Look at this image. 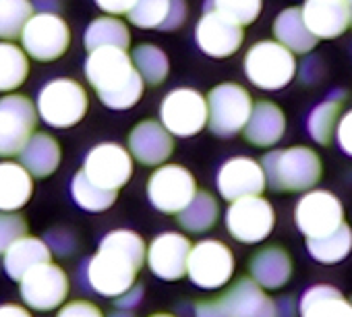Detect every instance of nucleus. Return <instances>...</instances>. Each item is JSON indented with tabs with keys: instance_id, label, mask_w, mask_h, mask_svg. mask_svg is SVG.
Listing matches in <instances>:
<instances>
[{
	"instance_id": "f704fd0d",
	"label": "nucleus",
	"mask_w": 352,
	"mask_h": 317,
	"mask_svg": "<svg viewBox=\"0 0 352 317\" xmlns=\"http://www.w3.org/2000/svg\"><path fill=\"white\" fill-rule=\"evenodd\" d=\"M307 249L311 253L313 259H317L319 263L331 265L342 261L350 249H352V230L350 226L344 222L338 230H333L327 237L321 239H307Z\"/></svg>"
},
{
	"instance_id": "ddd939ff",
	"label": "nucleus",
	"mask_w": 352,
	"mask_h": 317,
	"mask_svg": "<svg viewBox=\"0 0 352 317\" xmlns=\"http://www.w3.org/2000/svg\"><path fill=\"white\" fill-rule=\"evenodd\" d=\"M81 171L100 189L118 193L133 177V155L118 143H98L87 151Z\"/></svg>"
},
{
	"instance_id": "c85d7f7f",
	"label": "nucleus",
	"mask_w": 352,
	"mask_h": 317,
	"mask_svg": "<svg viewBox=\"0 0 352 317\" xmlns=\"http://www.w3.org/2000/svg\"><path fill=\"white\" fill-rule=\"evenodd\" d=\"M300 317H352V300L329 284H317L302 294Z\"/></svg>"
},
{
	"instance_id": "a211bd4d",
	"label": "nucleus",
	"mask_w": 352,
	"mask_h": 317,
	"mask_svg": "<svg viewBox=\"0 0 352 317\" xmlns=\"http://www.w3.org/2000/svg\"><path fill=\"white\" fill-rule=\"evenodd\" d=\"M243 25L222 17L220 13L206 11L195 25V42L199 50L212 58H228L243 46Z\"/></svg>"
},
{
	"instance_id": "473e14b6",
	"label": "nucleus",
	"mask_w": 352,
	"mask_h": 317,
	"mask_svg": "<svg viewBox=\"0 0 352 317\" xmlns=\"http://www.w3.org/2000/svg\"><path fill=\"white\" fill-rule=\"evenodd\" d=\"M218 218H220L218 199L208 191H199L195 199L176 216V220H179V224L187 232H208L210 228L216 226Z\"/></svg>"
},
{
	"instance_id": "4c0bfd02",
	"label": "nucleus",
	"mask_w": 352,
	"mask_h": 317,
	"mask_svg": "<svg viewBox=\"0 0 352 317\" xmlns=\"http://www.w3.org/2000/svg\"><path fill=\"white\" fill-rule=\"evenodd\" d=\"M263 9V0H208L206 11L220 13L239 25H251L259 19Z\"/></svg>"
},
{
	"instance_id": "f03ea898",
	"label": "nucleus",
	"mask_w": 352,
	"mask_h": 317,
	"mask_svg": "<svg viewBox=\"0 0 352 317\" xmlns=\"http://www.w3.org/2000/svg\"><path fill=\"white\" fill-rule=\"evenodd\" d=\"M85 79L100 102L116 112L133 108L145 89V81L122 48H98L85 58Z\"/></svg>"
},
{
	"instance_id": "1a4fd4ad",
	"label": "nucleus",
	"mask_w": 352,
	"mask_h": 317,
	"mask_svg": "<svg viewBox=\"0 0 352 317\" xmlns=\"http://www.w3.org/2000/svg\"><path fill=\"white\" fill-rule=\"evenodd\" d=\"M208 98L193 87H176L160 104V122L176 137H193L208 127Z\"/></svg>"
},
{
	"instance_id": "2f4dec72",
	"label": "nucleus",
	"mask_w": 352,
	"mask_h": 317,
	"mask_svg": "<svg viewBox=\"0 0 352 317\" xmlns=\"http://www.w3.org/2000/svg\"><path fill=\"white\" fill-rule=\"evenodd\" d=\"M342 102H344V96L340 94H331L325 102L317 104L311 114H309V120H307V129H309V135L315 143L319 145H329L336 131H338V124H340V112H342Z\"/></svg>"
},
{
	"instance_id": "58836bf2",
	"label": "nucleus",
	"mask_w": 352,
	"mask_h": 317,
	"mask_svg": "<svg viewBox=\"0 0 352 317\" xmlns=\"http://www.w3.org/2000/svg\"><path fill=\"white\" fill-rule=\"evenodd\" d=\"M28 220L19 212H0V255H5L19 239L28 237Z\"/></svg>"
},
{
	"instance_id": "cd10ccee",
	"label": "nucleus",
	"mask_w": 352,
	"mask_h": 317,
	"mask_svg": "<svg viewBox=\"0 0 352 317\" xmlns=\"http://www.w3.org/2000/svg\"><path fill=\"white\" fill-rule=\"evenodd\" d=\"M274 38L278 44L288 48L292 54H307L317 46V38L309 32L302 9L300 7H288L284 9L276 21H274Z\"/></svg>"
},
{
	"instance_id": "8fccbe9b",
	"label": "nucleus",
	"mask_w": 352,
	"mask_h": 317,
	"mask_svg": "<svg viewBox=\"0 0 352 317\" xmlns=\"http://www.w3.org/2000/svg\"><path fill=\"white\" fill-rule=\"evenodd\" d=\"M149 317H176V315H172V313H153Z\"/></svg>"
},
{
	"instance_id": "2eb2a0df",
	"label": "nucleus",
	"mask_w": 352,
	"mask_h": 317,
	"mask_svg": "<svg viewBox=\"0 0 352 317\" xmlns=\"http://www.w3.org/2000/svg\"><path fill=\"white\" fill-rule=\"evenodd\" d=\"M294 222L307 239H321L344 224V208L333 193L313 189L298 199Z\"/></svg>"
},
{
	"instance_id": "20e7f679",
	"label": "nucleus",
	"mask_w": 352,
	"mask_h": 317,
	"mask_svg": "<svg viewBox=\"0 0 352 317\" xmlns=\"http://www.w3.org/2000/svg\"><path fill=\"white\" fill-rule=\"evenodd\" d=\"M40 118L52 129H71L79 124L89 108V96L85 87L69 77L48 81L36 100Z\"/></svg>"
},
{
	"instance_id": "f8f14e48",
	"label": "nucleus",
	"mask_w": 352,
	"mask_h": 317,
	"mask_svg": "<svg viewBox=\"0 0 352 317\" xmlns=\"http://www.w3.org/2000/svg\"><path fill=\"white\" fill-rule=\"evenodd\" d=\"M234 265V255L228 245L218 239H206L193 245L187 276L204 290H218L230 282Z\"/></svg>"
},
{
	"instance_id": "5701e85b",
	"label": "nucleus",
	"mask_w": 352,
	"mask_h": 317,
	"mask_svg": "<svg viewBox=\"0 0 352 317\" xmlns=\"http://www.w3.org/2000/svg\"><path fill=\"white\" fill-rule=\"evenodd\" d=\"M251 278L263 290H278L282 288L292 276V259L288 251L278 245H270L259 249L249 261Z\"/></svg>"
},
{
	"instance_id": "6e6552de",
	"label": "nucleus",
	"mask_w": 352,
	"mask_h": 317,
	"mask_svg": "<svg viewBox=\"0 0 352 317\" xmlns=\"http://www.w3.org/2000/svg\"><path fill=\"white\" fill-rule=\"evenodd\" d=\"M195 177L181 164L157 166L147 181L149 204L162 214L179 216L197 195Z\"/></svg>"
},
{
	"instance_id": "37998d69",
	"label": "nucleus",
	"mask_w": 352,
	"mask_h": 317,
	"mask_svg": "<svg viewBox=\"0 0 352 317\" xmlns=\"http://www.w3.org/2000/svg\"><path fill=\"white\" fill-rule=\"evenodd\" d=\"M96 7L110 15V17H120V15H129L135 7L137 0H94Z\"/></svg>"
},
{
	"instance_id": "ea45409f",
	"label": "nucleus",
	"mask_w": 352,
	"mask_h": 317,
	"mask_svg": "<svg viewBox=\"0 0 352 317\" xmlns=\"http://www.w3.org/2000/svg\"><path fill=\"white\" fill-rule=\"evenodd\" d=\"M44 241H46V245L50 247L52 255H58V257H69V255H73V253L77 251V247H79V241H77L75 232L69 230V228H60V226L48 230L46 237H44Z\"/></svg>"
},
{
	"instance_id": "c756f323",
	"label": "nucleus",
	"mask_w": 352,
	"mask_h": 317,
	"mask_svg": "<svg viewBox=\"0 0 352 317\" xmlns=\"http://www.w3.org/2000/svg\"><path fill=\"white\" fill-rule=\"evenodd\" d=\"M83 44L87 52H94L98 48H122L129 50L131 46V32L120 17L102 15L94 19L83 36Z\"/></svg>"
},
{
	"instance_id": "dca6fc26",
	"label": "nucleus",
	"mask_w": 352,
	"mask_h": 317,
	"mask_svg": "<svg viewBox=\"0 0 352 317\" xmlns=\"http://www.w3.org/2000/svg\"><path fill=\"white\" fill-rule=\"evenodd\" d=\"M218 191L226 201H239L245 197H257L265 191L267 181L261 162L247 155L230 157L222 164L216 179Z\"/></svg>"
},
{
	"instance_id": "79ce46f5",
	"label": "nucleus",
	"mask_w": 352,
	"mask_h": 317,
	"mask_svg": "<svg viewBox=\"0 0 352 317\" xmlns=\"http://www.w3.org/2000/svg\"><path fill=\"white\" fill-rule=\"evenodd\" d=\"M336 139L340 149L352 157V110H348L346 114H342L338 131H336Z\"/></svg>"
},
{
	"instance_id": "603ef678",
	"label": "nucleus",
	"mask_w": 352,
	"mask_h": 317,
	"mask_svg": "<svg viewBox=\"0 0 352 317\" xmlns=\"http://www.w3.org/2000/svg\"><path fill=\"white\" fill-rule=\"evenodd\" d=\"M0 265H3V259H0Z\"/></svg>"
},
{
	"instance_id": "a878e982",
	"label": "nucleus",
	"mask_w": 352,
	"mask_h": 317,
	"mask_svg": "<svg viewBox=\"0 0 352 317\" xmlns=\"http://www.w3.org/2000/svg\"><path fill=\"white\" fill-rule=\"evenodd\" d=\"M34 195V177L21 162H0V212H19Z\"/></svg>"
},
{
	"instance_id": "bb28decb",
	"label": "nucleus",
	"mask_w": 352,
	"mask_h": 317,
	"mask_svg": "<svg viewBox=\"0 0 352 317\" xmlns=\"http://www.w3.org/2000/svg\"><path fill=\"white\" fill-rule=\"evenodd\" d=\"M50 261H52V251L46 245V241L40 237L28 234V237L19 239L3 255V270L7 272V276L11 280L21 282L28 272H32L34 267H38L42 263H50Z\"/></svg>"
},
{
	"instance_id": "e433bc0d",
	"label": "nucleus",
	"mask_w": 352,
	"mask_h": 317,
	"mask_svg": "<svg viewBox=\"0 0 352 317\" xmlns=\"http://www.w3.org/2000/svg\"><path fill=\"white\" fill-rule=\"evenodd\" d=\"M34 15L36 9L32 0H0V42L21 40Z\"/></svg>"
},
{
	"instance_id": "aec40b11",
	"label": "nucleus",
	"mask_w": 352,
	"mask_h": 317,
	"mask_svg": "<svg viewBox=\"0 0 352 317\" xmlns=\"http://www.w3.org/2000/svg\"><path fill=\"white\" fill-rule=\"evenodd\" d=\"M187 15L185 0H137L126 17L139 30L174 32L187 21Z\"/></svg>"
},
{
	"instance_id": "7c9ffc66",
	"label": "nucleus",
	"mask_w": 352,
	"mask_h": 317,
	"mask_svg": "<svg viewBox=\"0 0 352 317\" xmlns=\"http://www.w3.org/2000/svg\"><path fill=\"white\" fill-rule=\"evenodd\" d=\"M30 77L28 52L13 44L0 42V94H15Z\"/></svg>"
},
{
	"instance_id": "09e8293b",
	"label": "nucleus",
	"mask_w": 352,
	"mask_h": 317,
	"mask_svg": "<svg viewBox=\"0 0 352 317\" xmlns=\"http://www.w3.org/2000/svg\"><path fill=\"white\" fill-rule=\"evenodd\" d=\"M110 317H135V315H133L131 311H120V309H118V311L110 313Z\"/></svg>"
},
{
	"instance_id": "4468645a",
	"label": "nucleus",
	"mask_w": 352,
	"mask_h": 317,
	"mask_svg": "<svg viewBox=\"0 0 352 317\" xmlns=\"http://www.w3.org/2000/svg\"><path fill=\"white\" fill-rule=\"evenodd\" d=\"M276 224V212L272 204L257 195L232 201L226 210L228 234L243 245H257L265 241Z\"/></svg>"
},
{
	"instance_id": "f257e3e1",
	"label": "nucleus",
	"mask_w": 352,
	"mask_h": 317,
	"mask_svg": "<svg viewBox=\"0 0 352 317\" xmlns=\"http://www.w3.org/2000/svg\"><path fill=\"white\" fill-rule=\"evenodd\" d=\"M147 263L145 241L126 228L108 232L85 265V278L94 292L106 298H118L137 282V274Z\"/></svg>"
},
{
	"instance_id": "c03bdc74",
	"label": "nucleus",
	"mask_w": 352,
	"mask_h": 317,
	"mask_svg": "<svg viewBox=\"0 0 352 317\" xmlns=\"http://www.w3.org/2000/svg\"><path fill=\"white\" fill-rule=\"evenodd\" d=\"M195 317H230L222 298H210L195 305Z\"/></svg>"
},
{
	"instance_id": "c9c22d12",
	"label": "nucleus",
	"mask_w": 352,
	"mask_h": 317,
	"mask_svg": "<svg viewBox=\"0 0 352 317\" xmlns=\"http://www.w3.org/2000/svg\"><path fill=\"white\" fill-rule=\"evenodd\" d=\"M71 195H73V201L89 212V214H102L106 210H110L118 197V193L114 191H106V189H100L98 185H94L85 175L83 171H79L73 181H71Z\"/></svg>"
},
{
	"instance_id": "0eeeda50",
	"label": "nucleus",
	"mask_w": 352,
	"mask_h": 317,
	"mask_svg": "<svg viewBox=\"0 0 352 317\" xmlns=\"http://www.w3.org/2000/svg\"><path fill=\"white\" fill-rule=\"evenodd\" d=\"M251 94L239 83H220L208 94V127L218 137H234L245 131L253 112Z\"/></svg>"
},
{
	"instance_id": "393cba45",
	"label": "nucleus",
	"mask_w": 352,
	"mask_h": 317,
	"mask_svg": "<svg viewBox=\"0 0 352 317\" xmlns=\"http://www.w3.org/2000/svg\"><path fill=\"white\" fill-rule=\"evenodd\" d=\"M19 162L30 171L34 179H48L58 171L63 162L60 143L50 133L38 131L19 153Z\"/></svg>"
},
{
	"instance_id": "4be33fe9",
	"label": "nucleus",
	"mask_w": 352,
	"mask_h": 317,
	"mask_svg": "<svg viewBox=\"0 0 352 317\" xmlns=\"http://www.w3.org/2000/svg\"><path fill=\"white\" fill-rule=\"evenodd\" d=\"M220 298L230 317H278L276 303L253 278L236 280Z\"/></svg>"
},
{
	"instance_id": "a18cd8bd",
	"label": "nucleus",
	"mask_w": 352,
	"mask_h": 317,
	"mask_svg": "<svg viewBox=\"0 0 352 317\" xmlns=\"http://www.w3.org/2000/svg\"><path fill=\"white\" fill-rule=\"evenodd\" d=\"M143 286L141 284H135L131 290H126L122 296H118L116 298V307L120 309V311H131V309H135L139 303H141V298H143Z\"/></svg>"
},
{
	"instance_id": "7ed1b4c3",
	"label": "nucleus",
	"mask_w": 352,
	"mask_h": 317,
	"mask_svg": "<svg viewBox=\"0 0 352 317\" xmlns=\"http://www.w3.org/2000/svg\"><path fill=\"white\" fill-rule=\"evenodd\" d=\"M267 187L274 191L300 193L313 191L323 175L321 157L307 145H294L286 149L267 151L261 157Z\"/></svg>"
},
{
	"instance_id": "de8ad7c7",
	"label": "nucleus",
	"mask_w": 352,
	"mask_h": 317,
	"mask_svg": "<svg viewBox=\"0 0 352 317\" xmlns=\"http://www.w3.org/2000/svg\"><path fill=\"white\" fill-rule=\"evenodd\" d=\"M34 3V9L36 13H60L63 9V3L60 0H32Z\"/></svg>"
},
{
	"instance_id": "9d476101",
	"label": "nucleus",
	"mask_w": 352,
	"mask_h": 317,
	"mask_svg": "<svg viewBox=\"0 0 352 317\" xmlns=\"http://www.w3.org/2000/svg\"><path fill=\"white\" fill-rule=\"evenodd\" d=\"M71 46V28L56 13H36L21 34V48L38 63H54Z\"/></svg>"
},
{
	"instance_id": "412c9836",
	"label": "nucleus",
	"mask_w": 352,
	"mask_h": 317,
	"mask_svg": "<svg viewBox=\"0 0 352 317\" xmlns=\"http://www.w3.org/2000/svg\"><path fill=\"white\" fill-rule=\"evenodd\" d=\"M302 19L317 40L340 38L350 28L348 0H305Z\"/></svg>"
},
{
	"instance_id": "72a5a7b5",
	"label": "nucleus",
	"mask_w": 352,
	"mask_h": 317,
	"mask_svg": "<svg viewBox=\"0 0 352 317\" xmlns=\"http://www.w3.org/2000/svg\"><path fill=\"white\" fill-rule=\"evenodd\" d=\"M131 58H133L135 69L143 77L145 85H162L166 81V77L170 73V61L160 46L143 42L139 46H135Z\"/></svg>"
},
{
	"instance_id": "3c124183",
	"label": "nucleus",
	"mask_w": 352,
	"mask_h": 317,
	"mask_svg": "<svg viewBox=\"0 0 352 317\" xmlns=\"http://www.w3.org/2000/svg\"><path fill=\"white\" fill-rule=\"evenodd\" d=\"M348 13H350V28H352V0H348Z\"/></svg>"
},
{
	"instance_id": "39448f33",
	"label": "nucleus",
	"mask_w": 352,
	"mask_h": 317,
	"mask_svg": "<svg viewBox=\"0 0 352 317\" xmlns=\"http://www.w3.org/2000/svg\"><path fill=\"white\" fill-rule=\"evenodd\" d=\"M247 79L265 91L284 89L296 75L294 54L276 40L255 42L243 58Z\"/></svg>"
},
{
	"instance_id": "f3484780",
	"label": "nucleus",
	"mask_w": 352,
	"mask_h": 317,
	"mask_svg": "<svg viewBox=\"0 0 352 317\" xmlns=\"http://www.w3.org/2000/svg\"><path fill=\"white\" fill-rule=\"evenodd\" d=\"M193 243L181 232H164L147 247V265L160 280L174 282L187 274Z\"/></svg>"
},
{
	"instance_id": "49530a36",
	"label": "nucleus",
	"mask_w": 352,
	"mask_h": 317,
	"mask_svg": "<svg viewBox=\"0 0 352 317\" xmlns=\"http://www.w3.org/2000/svg\"><path fill=\"white\" fill-rule=\"evenodd\" d=\"M0 317H34V313L25 305L3 303V305H0Z\"/></svg>"
},
{
	"instance_id": "6ab92c4d",
	"label": "nucleus",
	"mask_w": 352,
	"mask_h": 317,
	"mask_svg": "<svg viewBox=\"0 0 352 317\" xmlns=\"http://www.w3.org/2000/svg\"><path fill=\"white\" fill-rule=\"evenodd\" d=\"M129 151L133 160L143 166H164L174 151V139L157 120H141L129 133Z\"/></svg>"
},
{
	"instance_id": "b1692460",
	"label": "nucleus",
	"mask_w": 352,
	"mask_h": 317,
	"mask_svg": "<svg viewBox=\"0 0 352 317\" xmlns=\"http://www.w3.org/2000/svg\"><path fill=\"white\" fill-rule=\"evenodd\" d=\"M286 133V116L282 108L274 102H257L253 106L251 118L243 131L245 139L255 147H272Z\"/></svg>"
},
{
	"instance_id": "a19ab883",
	"label": "nucleus",
	"mask_w": 352,
	"mask_h": 317,
	"mask_svg": "<svg viewBox=\"0 0 352 317\" xmlns=\"http://www.w3.org/2000/svg\"><path fill=\"white\" fill-rule=\"evenodd\" d=\"M56 317H104V313L96 303L85 300V298H77V300L65 303L58 309Z\"/></svg>"
},
{
	"instance_id": "423d86ee",
	"label": "nucleus",
	"mask_w": 352,
	"mask_h": 317,
	"mask_svg": "<svg viewBox=\"0 0 352 317\" xmlns=\"http://www.w3.org/2000/svg\"><path fill=\"white\" fill-rule=\"evenodd\" d=\"M38 120L36 102L25 94L15 91L0 98V157L19 155L38 133Z\"/></svg>"
},
{
	"instance_id": "9b49d317",
	"label": "nucleus",
	"mask_w": 352,
	"mask_h": 317,
	"mask_svg": "<svg viewBox=\"0 0 352 317\" xmlns=\"http://www.w3.org/2000/svg\"><path fill=\"white\" fill-rule=\"evenodd\" d=\"M69 290H71L69 276L54 261L34 267L19 282V294L23 305L40 313L60 309L67 303Z\"/></svg>"
}]
</instances>
